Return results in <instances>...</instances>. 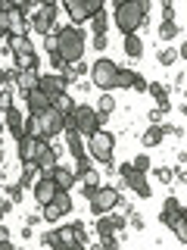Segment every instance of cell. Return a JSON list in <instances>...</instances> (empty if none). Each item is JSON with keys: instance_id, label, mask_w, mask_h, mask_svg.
I'll return each mask as SVG.
<instances>
[{"instance_id": "obj_27", "label": "cell", "mask_w": 187, "mask_h": 250, "mask_svg": "<svg viewBox=\"0 0 187 250\" xmlns=\"http://www.w3.org/2000/svg\"><path fill=\"white\" fill-rule=\"evenodd\" d=\"M178 35H181V25H178L175 19H162V25H159V38H162V41L171 44Z\"/></svg>"}, {"instance_id": "obj_49", "label": "cell", "mask_w": 187, "mask_h": 250, "mask_svg": "<svg viewBox=\"0 0 187 250\" xmlns=\"http://www.w3.org/2000/svg\"><path fill=\"white\" fill-rule=\"evenodd\" d=\"M69 250H88V247H84V241H75V244L69 247Z\"/></svg>"}, {"instance_id": "obj_30", "label": "cell", "mask_w": 187, "mask_h": 250, "mask_svg": "<svg viewBox=\"0 0 187 250\" xmlns=\"http://www.w3.org/2000/svg\"><path fill=\"white\" fill-rule=\"evenodd\" d=\"M53 106H56L62 116H69V113L75 109V100L69 97V91H66V94H59V97H53Z\"/></svg>"}, {"instance_id": "obj_13", "label": "cell", "mask_w": 187, "mask_h": 250, "mask_svg": "<svg viewBox=\"0 0 187 250\" xmlns=\"http://www.w3.org/2000/svg\"><path fill=\"white\" fill-rule=\"evenodd\" d=\"M78 241V234H75V225H59V229H53V231H47L41 234V244L44 247H50V250H69Z\"/></svg>"}, {"instance_id": "obj_9", "label": "cell", "mask_w": 187, "mask_h": 250, "mask_svg": "<svg viewBox=\"0 0 187 250\" xmlns=\"http://www.w3.org/2000/svg\"><path fill=\"white\" fill-rule=\"evenodd\" d=\"M106 0H62V6H66L69 19L75 22V25H84V22H91L94 16L103 10Z\"/></svg>"}, {"instance_id": "obj_10", "label": "cell", "mask_w": 187, "mask_h": 250, "mask_svg": "<svg viewBox=\"0 0 187 250\" xmlns=\"http://www.w3.org/2000/svg\"><path fill=\"white\" fill-rule=\"evenodd\" d=\"M35 119H37V125H41L44 141H53L56 135H62V131H66V116H62L56 106H50V109H44V113H37Z\"/></svg>"}, {"instance_id": "obj_23", "label": "cell", "mask_w": 187, "mask_h": 250, "mask_svg": "<svg viewBox=\"0 0 187 250\" xmlns=\"http://www.w3.org/2000/svg\"><path fill=\"white\" fill-rule=\"evenodd\" d=\"M122 50H125V57L140 60L144 57V41H140V35H122Z\"/></svg>"}, {"instance_id": "obj_32", "label": "cell", "mask_w": 187, "mask_h": 250, "mask_svg": "<svg viewBox=\"0 0 187 250\" xmlns=\"http://www.w3.org/2000/svg\"><path fill=\"white\" fill-rule=\"evenodd\" d=\"M91 28H94V35H106V28H109V19H106V10H100L97 16L91 19Z\"/></svg>"}, {"instance_id": "obj_40", "label": "cell", "mask_w": 187, "mask_h": 250, "mask_svg": "<svg viewBox=\"0 0 187 250\" xmlns=\"http://www.w3.org/2000/svg\"><path fill=\"white\" fill-rule=\"evenodd\" d=\"M100 250H119V238H115V234H106V238H100Z\"/></svg>"}, {"instance_id": "obj_44", "label": "cell", "mask_w": 187, "mask_h": 250, "mask_svg": "<svg viewBox=\"0 0 187 250\" xmlns=\"http://www.w3.org/2000/svg\"><path fill=\"white\" fill-rule=\"evenodd\" d=\"M131 88H134V91H140V94H147V78L137 72V78H134V84H131Z\"/></svg>"}, {"instance_id": "obj_1", "label": "cell", "mask_w": 187, "mask_h": 250, "mask_svg": "<svg viewBox=\"0 0 187 250\" xmlns=\"http://www.w3.org/2000/svg\"><path fill=\"white\" fill-rule=\"evenodd\" d=\"M53 38H56V57L66 62V66H72V62L84 60V50H88V38H84V31L78 25H59L53 31Z\"/></svg>"}, {"instance_id": "obj_45", "label": "cell", "mask_w": 187, "mask_h": 250, "mask_svg": "<svg viewBox=\"0 0 187 250\" xmlns=\"http://www.w3.org/2000/svg\"><path fill=\"white\" fill-rule=\"evenodd\" d=\"M106 35H94V50H106Z\"/></svg>"}, {"instance_id": "obj_24", "label": "cell", "mask_w": 187, "mask_h": 250, "mask_svg": "<svg viewBox=\"0 0 187 250\" xmlns=\"http://www.w3.org/2000/svg\"><path fill=\"white\" fill-rule=\"evenodd\" d=\"M56 163H59V156H56V150H53V144H50V141H47V144H44V150H41V156H37V163H35V166H37V172H44V175H47V172H50L53 166H56Z\"/></svg>"}, {"instance_id": "obj_36", "label": "cell", "mask_w": 187, "mask_h": 250, "mask_svg": "<svg viewBox=\"0 0 187 250\" xmlns=\"http://www.w3.org/2000/svg\"><path fill=\"white\" fill-rule=\"evenodd\" d=\"M131 166H134V172H140V175H147V172H150V156H147V153L134 156V160H131Z\"/></svg>"}, {"instance_id": "obj_3", "label": "cell", "mask_w": 187, "mask_h": 250, "mask_svg": "<svg viewBox=\"0 0 187 250\" xmlns=\"http://www.w3.org/2000/svg\"><path fill=\"white\" fill-rule=\"evenodd\" d=\"M109 116H100L97 113V106H91V104H75V109L66 116V128H75L81 138H91L94 131H100L106 125Z\"/></svg>"}, {"instance_id": "obj_18", "label": "cell", "mask_w": 187, "mask_h": 250, "mask_svg": "<svg viewBox=\"0 0 187 250\" xmlns=\"http://www.w3.org/2000/svg\"><path fill=\"white\" fill-rule=\"evenodd\" d=\"M181 216H184V203L178 200L175 194L162 200V213H159V219H162V225H166V229H171V222H175V219H181Z\"/></svg>"}, {"instance_id": "obj_16", "label": "cell", "mask_w": 187, "mask_h": 250, "mask_svg": "<svg viewBox=\"0 0 187 250\" xmlns=\"http://www.w3.org/2000/svg\"><path fill=\"white\" fill-rule=\"evenodd\" d=\"M31 191H35V203H37V207H44V203H50L53 197H56L59 188L53 185V178H50V175H41L35 185H31Z\"/></svg>"}, {"instance_id": "obj_8", "label": "cell", "mask_w": 187, "mask_h": 250, "mask_svg": "<svg viewBox=\"0 0 187 250\" xmlns=\"http://www.w3.org/2000/svg\"><path fill=\"white\" fill-rule=\"evenodd\" d=\"M28 22L37 35H53L56 31V3H37L35 10L28 13Z\"/></svg>"}, {"instance_id": "obj_41", "label": "cell", "mask_w": 187, "mask_h": 250, "mask_svg": "<svg viewBox=\"0 0 187 250\" xmlns=\"http://www.w3.org/2000/svg\"><path fill=\"white\" fill-rule=\"evenodd\" d=\"M91 72V66H88V62H84V60H78V62H72V75L78 78V75H88ZM72 75H69V78H72Z\"/></svg>"}, {"instance_id": "obj_29", "label": "cell", "mask_w": 187, "mask_h": 250, "mask_svg": "<svg viewBox=\"0 0 187 250\" xmlns=\"http://www.w3.org/2000/svg\"><path fill=\"white\" fill-rule=\"evenodd\" d=\"M156 60H159V66H175V62L181 60V57H178L175 47H162V50L156 53Z\"/></svg>"}, {"instance_id": "obj_50", "label": "cell", "mask_w": 187, "mask_h": 250, "mask_svg": "<svg viewBox=\"0 0 187 250\" xmlns=\"http://www.w3.org/2000/svg\"><path fill=\"white\" fill-rule=\"evenodd\" d=\"M3 84H6V72H3V69H0V88H3Z\"/></svg>"}, {"instance_id": "obj_53", "label": "cell", "mask_w": 187, "mask_h": 250, "mask_svg": "<svg viewBox=\"0 0 187 250\" xmlns=\"http://www.w3.org/2000/svg\"><path fill=\"white\" fill-rule=\"evenodd\" d=\"M41 3H56V0H41Z\"/></svg>"}, {"instance_id": "obj_33", "label": "cell", "mask_w": 187, "mask_h": 250, "mask_svg": "<svg viewBox=\"0 0 187 250\" xmlns=\"http://www.w3.org/2000/svg\"><path fill=\"white\" fill-rule=\"evenodd\" d=\"M35 172H37V166H22V175H19V182H16V185H19L22 191L31 188V185H35Z\"/></svg>"}, {"instance_id": "obj_14", "label": "cell", "mask_w": 187, "mask_h": 250, "mask_svg": "<svg viewBox=\"0 0 187 250\" xmlns=\"http://www.w3.org/2000/svg\"><path fill=\"white\" fill-rule=\"evenodd\" d=\"M37 91H44L50 100L59 97V94L69 91V75H62V72H44L41 78H37Z\"/></svg>"}, {"instance_id": "obj_26", "label": "cell", "mask_w": 187, "mask_h": 250, "mask_svg": "<svg viewBox=\"0 0 187 250\" xmlns=\"http://www.w3.org/2000/svg\"><path fill=\"white\" fill-rule=\"evenodd\" d=\"M37 78H41V72H35V69H25V72H19V78H16V88H19L22 94H28V91L37 88Z\"/></svg>"}, {"instance_id": "obj_22", "label": "cell", "mask_w": 187, "mask_h": 250, "mask_svg": "<svg viewBox=\"0 0 187 250\" xmlns=\"http://www.w3.org/2000/svg\"><path fill=\"white\" fill-rule=\"evenodd\" d=\"M147 94L156 100V109H162V113H168L171 109V100H168V88L159 82H147Z\"/></svg>"}, {"instance_id": "obj_21", "label": "cell", "mask_w": 187, "mask_h": 250, "mask_svg": "<svg viewBox=\"0 0 187 250\" xmlns=\"http://www.w3.org/2000/svg\"><path fill=\"white\" fill-rule=\"evenodd\" d=\"M10 16V35H16V38H28V28H31V22H28V16L16 6V10H10L6 13Z\"/></svg>"}, {"instance_id": "obj_25", "label": "cell", "mask_w": 187, "mask_h": 250, "mask_svg": "<svg viewBox=\"0 0 187 250\" xmlns=\"http://www.w3.org/2000/svg\"><path fill=\"white\" fill-rule=\"evenodd\" d=\"M162 141H166V131H162V122L159 125H150V128L140 135V144L147 147V150H153V147H159Z\"/></svg>"}, {"instance_id": "obj_46", "label": "cell", "mask_w": 187, "mask_h": 250, "mask_svg": "<svg viewBox=\"0 0 187 250\" xmlns=\"http://www.w3.org/2000/svg\"><path fill=\"white\" fill-rule=\"evenodd\" d=\"M162 116H166L162 109H150V125H159V122H162Z\"/></svg>"}, {"instance_id": "obj_48", "label": "cell", "mask_w": 187, "mask_h": 250, "mask_svg": "<svg viewBox=\"0 0 187 250\" xmlns=\"http://www.w3.org/2000/svg\"><path fill=\"white\" fill-rule=\"evenodd\" d=\"M0 250H16V247H13V241H0Z\"/></svg>"}, {"instance_id": "obj_31", "label": "cell", "mask_w": 187, "mask_h": 250, "mask_svg": "<svg viewBox=\"0 0 187 250\" xmlns=\"http://www.w3.org/2000/svg\"><path fill=\"white\" fill-rule=\"evenodd\" d=\"M106 234H115L112 216H97V238H106Z\"/></svg>"}, {"instance_id": "obj_2", "label": "cell", "mask_w": 187, "mask_h": 250, "mask_svg": "<svg viewBox=\"0 0 187 250\" xmlns=\"http://www.w3.org/2000/svg\"><path fill=\"white\" fill-rule=\"evenodd\" d=\"M150 10H153L150 0H128V3L115 6V28L122 35H137L140 25L147 22V16H150Z\"/></svg>"}, {"instance_id": "obj_28", "label": "cell", "mask_w": 187, "mask_h": 250, "mask_svg": "<svg viewBox=\"0 0 187 250\" xmlns=\"http://www.w3.org/2000/svg\"><path fill=\"white\" fill-rule=\"evenodd\" d=\"M97 113H100V116H112V113H115V97H112V91H103V94H100Z\"/></svg>"}, {"instance_id": "obj_5", "label": "cell", "mask_w": 187, "mask_h": 250, "mask_svg": "<svg viewBox=\"0 0 187 250\" xmlns=\"http://www.w3.org/2000/svg\"><path fill=\"white\" fill-rule=\"evenodd\" d=\"M88 150H91V160L94 163H100L103 169H112V153H115V135L112 131H94L91 135V144H88Z\"/></svg>"}, {"instance_id": "obj_37", "label": "cell", "mask_w": 187, "mask_h": 250, "mask_svg": "<svg viewBox=\"0 0 187 250\" xmlns=\"http://www.w3.org/2000/svg\"><path fill=\"white\" fill-rule=\"evenodd\" d=\"M10 106H13V91H10V84H3L0 88V113H6Z\"/></svg>"}, {"instance_id": "obj_39", "label": "cell", "mask_w": 187, "mask_h": 250, "mask_svg": "<svg viewBox=\"0 0 187 250\" xmlns=\"http://www.w3.org/2000/svg\"><path fill=\"white\" fill-rule=\"evenodd\" d=\"M10 38V16H6V10H0V41H6Z\"/></svg>"}, {"instance_id": "obj_20", "label": "cell", "mask_w": 187, "mask_h": 250, "mask_svg": "<svg viewBox=\"0 0 187 250\" xmlns=\"http://www.w3.org/2000/svg\"><path fill=\"white\" fill-rule=\"evenodd\" d=\"M47 175L53 178V185H56L59 191H72V185L78 182V178H75V172L69 169V166H59V163H56V166H53L50 172H47Z\"/></svg>"}, {"instance_id": "obj_38", "label": "cell", "mask_w": 187, "mask_h": 250, "mask_svg": "<svg viewBox=\"0 0 187 250\" xmlns=\"http://www.w3.org/2000/svg\"><path fill=\"white\" fill-rule=\"evenodd\" d=\"M153 175H156V178H159V182H162V185H171V182H175V169H168V166H162V169H156V172H153Z\"/></svg>"}, {"instance_id": "obj_6", "label": "cell", "mask_w": 187, "mask_h": 250, "mask_svg": "<svg viewBox=\"0 0 187 250\" xmlns=\"http://www.w3.org/2000/svg\"><path fill=\"white\" fill-rule=\"evenodd\" d=\"M119 203H122V191L115 185H100L97 191L88 197V207H91L94 216H109Z\"/></svg>"}, {"instance_id": "obj_35", "label": "cell", "mask_w": 187, "mask_h": 250, "mask_svg": "<svg viewBox=\"0 0 187 250\" xmlns=\"http://www.w3.org/2000/svg\"><path fill=\"white\" fill-rule=\"evenodd\" d=\"M134 78H137L134 69H119V84H115V88H131V84H134Z\"/></svg>"}, {"instance_id": "obj_43", "label": "cell", "mask_w": 187, "mask_h": 250, "mask_svg": "<svg viewBox=\"0 0 187 250\" xmlns=\"http://www.w3.org/2000/svg\"><path fill=\"white\" fill-rule=\"evenodd\" d=\"M131 229H134V231H144V229H147V225H144V216L131 213Z\"/></svg>"}, {"instance_id": "obj_7", "label": "cell", "mask_w": 187, "mask_h": 250, "mask_svg": "<svg viewBox=\"0 0 187 250\" xmlns=\"http://www.w3.org/2000/svg\"><path fill=\"white\" fill-rule=\"evenodd\" d=\"M6 53H13V60H16V69H35L37 72V53H35V47L28 44V38H16L10 35L6 38Z\"/></svg>"}, {"instance_id": "obj_42", "label": "cell", "mask_w": 187, "mask_h": 250, "mask_svg": "<svg viewBox=\"0 0 187 250\" xmlns=\"http://www.w3.org/2000/svg\"><path fill=\"white\" fill-rule=\"evenodd\" d=\"M6 194H10V203H19L22 200V188L19 185H10V191H6Z\"/></svg>"}, {"instance_id": "obj_12", "label": "cell", "mask_w": 187, "mask_h": 250, "mask_svg": "<svg viewBox=\"0 0 187 250\" xmlns=\"http://www.w3.org/2000/svg\"><path fill=\"white\" fill-rule=\"evenodd\" d=\"M69 213H72V194H69V191H56V197L41 207L44 222H59V219L69 216Z\"/></svg>"}, {"instance_id": "obj_47", "label": "cell", "mask_w": 187, "mask_h": 250, "mask_svg": "<svg viewBox=\"0 0 187 250\" xmlns=\"http://www.w3.org/2000/svg\"><path fill=\"white\" fill-rule=\"evenodd\" d=\"M112 225H115V231H125L128 222H125V216H112Z\"/></svg>"}, {"instance_id": "obj_51", "label": "cell", "mask_w": 187, "mask_h": 250, "mask_svg": "<svg viewBox=\"0 0 187 250\" xmlns=\"http://www.w3.org/2000/svg\"><path fill=\"white\" fill-rule=\"evenodd\" d=\"M3 131H6V125H3V113H0V135H3Z\"/></svg>"}, {"instance_id": "obj_52", "label": "cell", "mask_w": 187, "mask_h": 250, "mask_svg": "<svg viewBox=\"0 0 187 250\" xmlns=\"http://www.w3.org/2000/svg\"><path fill=\"white\" fill-rule=\"evenodd\" d=\"M112 3H115V6H122V3H128V0H112Z\"/></svg>"}, {"instance_id": "obj_15", "label": "cell", "mask_w": 187, "mask_h": 250, "mask_svg": "<svg viewBox=\"0 0 187 250\" xmlns=\"http://www.w3.org/2000/svg\"><path fill=\"white\" fill-rule=\"evenodd\" d=\"M44 144L47 141H41V138H31V135H25V138H19V163L22 166H35L37 163V156H41V150H44Z\"/></svg>"}, {"instance_id": "obj_34", "label": "cell", "mask_w": 187, "mask_h": 250, "mask_svg": "<svg viewBox=\"0 0 187 250\" xmlns=\"http://www.w3.org/2000/svg\"><path fill=\"white\" fill-rule=\"evenodd\" d=\"M171 231H175V238H178V244H187V219H175L171 222Z\"/></svg>"}, {"instance_id": "obj_17", "label": "cell", "mask_w": 187, "mask_h": 250, "mask_svg": "<svg viewBox=\"0 0 187 250\" xmlns=\"http://www.w3.org/2000/svg\"><path fill=\"white\" fill-rule=\"evenodd\" d=\"M3 125H6V131L19 141V138H25V116H22V109L19 106H10L3 113Z\"/></svg>"}, {"instance_id": "obj_11", "label": "cell", "mask_w": 187, "mask_h": 250, "mask_svg": "<svg viewBox=\"0 0 187 250\" xmlns=\"http://www.w3.org/2000/svg\"><path fill=\"white\" fill-rule=\"evenodd\" d=\"M119 178L125 182V188H131V191L137 194V197H153V188H150V182H147V175H140V172H134V166L131 163H122L119 166Z\"/></svg>"}, {"instance_id": "obj_4", "label": "cell", "mask_w": 187, "mask_h": 250, "mask_svg": "<svg viewBox=\"0 0 187 250\" xmlns=\"http://www.w3.org/2000/svg\"><path fill=\"white\" fill-rule=\"evenodd\" d=\"M119 62L109 60V57H100L97 62L91 66V84L100 91H115V84H119Z\"/></svg>"}, {"instance_id": "obj_54", "label": "cell", "mask_w": 187, "mask_h": 250, "mask_svg": "<svg viewBox=\"0 0 187 250\" xmlns=\"http://www.w3.org/2000/svg\"><path fill=\"white\" fill-rule=\"evenodd\" d=\"M0 160H3V150H0Z\"/></svg>"}, {"instance_id": "obj_19", "label": "cell", "mask_w": 187, "mask_h": 250, "mask_svg": "<svg viewBox=\"0 0 187 250\" xmlns=\"http://www.w3.org/2000/svg\"><path fill=\"white\" fill-rule=\"evenodd\" d=\"M53 106V100L47 97L44 91H28L25 94V109H28V116H37V113H44V109H50Z\"/></svg>"}]
</instances>
